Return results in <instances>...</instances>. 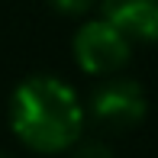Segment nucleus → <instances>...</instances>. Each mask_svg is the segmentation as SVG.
<instances>
[{"mask_svg": "<svg viewBox=\"0 0 158 158\" xmlns=\"http://www.w3.org/2000/svg\"><path fill=\"white\" fill-rule=\"evenodd\" d=\"M6 126L35 155H68L87 129V103L58 74H29L10 90Z\"/></svg>", "mask_w": 158, "mask_h": 158, "instance_id": "1", "label": "nucleus"}, {"mask_svg": "<svg viewBox=\"0 0 158 158\" xmlns=\"http://www.w3.org/2000/svg\"><path fill=\"white\" fill-rule=\"evenodd\" d=\"M135 42L113 23L110 16H84V23L71 35V58L87 77H110L129 64Z\"/></svg>", "mask_w": 158, "mask_h": 158, "instance_id": "2", "label": "nucleus"}, {"mask_svg": "<svg viewBox=\"0 0 158 158\" xmlns=\"http://www.w3.org/2000/svg\"><path fill=\"white\" fill-rule=\"evenodd\" d=\"M145 116H148V94L135 77L123 74L100 77V84L87 100V123H94L103 132H129L142 126Z\"/></svg>", "mask_w": 158, "mask_h": 158, "instance_id": "3", "label": "nucleus"}, {"mask_svg": "<svg viewBox=\"0 0 158 158\" xmlns=\"http://www.w3.org/2000/svg\"><path fill=\"white\" fill-rule=\"evenodd\" d=\"M100 13L132 42H158V0H100Z\"/></svg>", "mask_w": 158, "mask_h": 158, "instance_id": "4", "label": "nucleus"}, {"mask_svg": "<svg viewBox=\"0 0 158 158\" xmlns=\"http://www.w3.org/2000/svg\"><path fill=\"white\" fill-rule=\"evenodd\" d=\"M48 6H52L55 13H61V16H87L94 6H100V0H45Z\"/></svg>", "mask_w": 158, "mask_h": 158, "instance_id": "5", "label": "nucleus"}, {"mask_svg": "<svg viewBox=\"0 0 158 158\" xmlns=\"http://www.w3.org/2000/svg\"><path fill=\"white\" fill-rule=\"evenodd\" d=\"M68 155L71 158H116L113 148L106 145V142H100V139H81Z\"/></svg>", "mask_w": 158, "mask_h": 158, "instance_id": "6", "label": "nucleus"}, {"mask_svg": "<svg viewBox=\"0 0 158 158\" xmlns=\"http://www.w3.org/2000/svg\"><path fill=\"white\" fill-rule=\"evenodd\" d=\"M0 158H6V155H3V152H0Z\"/></svg>", "mask_w": 158, "mask_h": 158, "instance_id": "7", "label": "nucleus"}]
</instances>
